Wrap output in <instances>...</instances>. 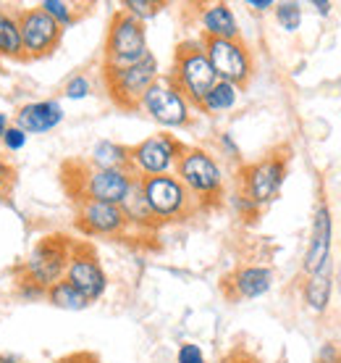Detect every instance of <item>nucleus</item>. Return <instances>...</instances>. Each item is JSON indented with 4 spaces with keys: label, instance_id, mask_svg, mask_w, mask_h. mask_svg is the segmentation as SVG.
I'll return each instance as SVG.
<instances>
[{
    "label": "nucleus",
    "instance_id": "f257e3e1",
    "mask_svg": "<svg viewBox=\"0 0 341 363\" xmlns=\"http://www.w3.org/2000/svg\"><path fill=\"white\" fill-rule=\"evenodd\" d=\"M176 177L187 187L192 200L197 203V208H207L221 203L226 192V172L221 161L210 153L207 147L189 145L184 147L179 164H176Z\"/></svg>",
    "mask_w": 341,
    "mask_h": 363
},
{
    "label": "nucleus",
    "instance_id": "f03ea898",
    "mask_svg": "<svg viewBox=\"0 0 341 363\" xmlns=\"http://www.w3.org/2000/svg\"><path fill=\"white\" fill-rule=\"evenodd\" d=\"M170 82L176 84L187 100L197 108L202 98L207 92L216 87L218 77L213 72V64L205 53V45L202 40H184L176 53H173V64H170V72L166 74Z\"/></svg>",
    "mask_w": 341,
    "mask_h": 363
},
{
    "label": "nucleus",
    "instance_id": "7ed1b4c3",
    "mask_svg": "<svg viewBox=\"0 0 341 363\" xmlns=\"http://www.w3.org/2000/svg\"><path fill=\"white\" fill-rule=\"evenodd\" d=\"M161 64L153 53H147L142 61L132 66H103V79L110 100L118 108L137 111L142 103L144 92L161 79Z\"/></svg>",
    "mask_w": 341,
    "mask_h": 363
},
{
    "label": "nucleus",
    "instance_id": "20e7f679",
    "mask_svg": "<svg viewBox=\"0 0 341 363\" xmlns=\"http://www.w3.org/2000/svg\"><path fill=\"white\" fill-rule=\"evenodd\" d=\"M150 53L147 29L142 21L129 16L126 11H116L108 24L105 45H103V66H132Z\"/></svg>",
    "mask_w": 341,
    "mask_h": 363
},
{
    "label": "nucleus",
    "instance_id": "39448f33",
    "mask_svg": "<svg viewBox=\"0 0 341 363\" xmlns=\"http://www.w3.org/2000/svg\"><path fill=\"white\" fill-rule=\"evenodd\" d=\"M289 174V158L284 153H270L260 161L244 164L239 169V192L258 206L265 208L281 195V187Z\"/></svg>",
    "mask_w": 341,
    "mask_h": 363
},
{
    "label": "nucleus",
    "instance_id": "423d86ee",
    "mask_svg": "<svg viewBox=\"0 0 341 363\" xmlns=\"http://www.w3.org/2000/svg\"><path fill=\"white\" fill-rule=\"evenodd\" d=\"M142 182V195L147 206L153 211L158 224H168V221H181V218L192 216L197 211V203L192 200L187 187L181 184L176 174H163V177H147Z\"/></svg>",
    "mask_w": 341,
    "mask_h": 363
},
{
    "label": "nucleus",
    "instance_id": "0eeeda50",
    "mask_svg": "<svg viewBox=\"0 0 341 363\" xmlns=\"http://www.w3.org/2000/svg\"><path fill=\"white\" fill-rule=\"evenodd\" d=\"M139 111H144V113L163 129H184L195 121V111L197 108H195L187 100V95L163 74L161 79L144 92L142 103H139Z\"/></svg>",
    "mask_w": 341,
    "mask_h": 363
},
{
    "label": "nucleus",
    "instance_id": "6e6552de",
    "mask_svg": "<svg viewBox=\"0 0 341 363\" xmlns=\"http://www.w3.org/2000/svg\"><path fill=\"white\" fill-rule=\"evenodd\" d=\"M184 147L187 145L173 135H163L161 132V135L144 137L142 143L129 147V172L134 174L137 179L173 174Z\"/></svg>",
    "mask_w": 341,
    "mask_h": 363
},
{
    "label": "nucleus",
    "instance_id": "1a4fd4ad",
    "mask_svg": "<svg viewBox=\"0 0 341 363\" xmlns=\"http://www.w3.org/2000/svg\"><path fill=\"white\" fill-rule=\"evenodd\" d=\"M74 247L76 245L63 235L42 237V240L29 250L27 261L21 266V274L47 290V287H53L55 281H61L63 277H66V269H69Z\"/></svg>",
    "mask_w": 341,
    "mask_h": 363
},
{
    "label": "nucleus",
    "instance_id": "9d476101",
    "mask_svg": "<svg viewBox=\"0 0 341 363\" xmlns=\"http://www.w3.org/2000/svg\"><path fill=\"white\" fill-rule=\"evenodd\" d=\"M202 45H205V53L221 82L244 87L252 79L255 58H252L250 45L244 43L242 37L239 40H202Z\"/></svg>",
    "mask_w": 341,
    "mask_h": 363
},
{
    "label": "nucleus",
    "instance_id": "9b49d317",
    "mask_svg": "<svg viewBox=\"0 0 341 363\" xmlns=\"http://www.w3.org/2000/svg\"><path fill=\"white\" fill-rule=\"evenodd\" d=\"M18 32H21V45H24V58H47L61 45L63 29L40 9L16 11Z\"/></svg>",
    "mask_w": 341,
    "mask_h": 363
},
{
    "label": "nucleus",
    "instance_id": "f8f14e48",
    "mask_svg": "<svg viewBox=\"0 0 341 363\" xmlns=\"http://www.w3.org/2000/svg\"><path fill=\"white\" fill-rule=\"evenodd\" d=\"M134 174L129 169H92L84 166V174L79 177L76 200H100V203H113L121 206L126 192L134 184Z\"/></svg>",
    "mask_w": 341,
    "mask_h": 363
},
{
    "label": "nucleus",
    "instance_id": "ddd939ff",
    "mask_svg": "<svg viewBox=\"0 0 341 363\" xmlns=\"http://www.w3.org/2000/svg\"><path fill=\"white\" fill-rule=\"evenodd\" d=\"M333 240H336L333 211L325 200H320L313 208V218H310V237H307L305 255H302V277L320 272L325 264H331Z\"/></svg>",
    "mask_w": 341,
    "mask_h": 363
},
{
    "label": "nucleus",
    "instance_id": "4468645a",
    "mask_svg": "<svg viewBox=\"0 0 341 363\" xmlns=\"http://www.w3.org/2000/svg\"><path fill=\"white\" fill-rule=\"evenodd\" d=\"M66 281H71L74 287L84 295V298L95 303L108 292V274L103 269V264L98 261V255L90 245H76L66 269Z\"/></svg>",
    "mask_w": 341,
    "mask_h": 363
},
{
    "label": "nucleus",
    "instance_id": "2eb2a0df",
    "mask_svg": "<svg viewBox=\"0 0 341 363\" xmlns=\"http://www.w3.org/2000/svg\"><path fill=\"white\" fill-rule=\"evenodd\" d=\"M76 227L90 237H121L129 224L121 206L100 200H76Z\"/></svg>",
    "mask_w": 341,
    "mask_h": 363
},
{
    "label": "nucleus",
    "instance_id": "dca6fc26",
    "mask_svg": "<svg viewBox=\"0 0 341 363\" xmlns=\"http://www.w3.org/2000/svg\"><path fill=\"white\" fill-rule=\"evenodd\" d=\"M336 264H339V261L333 258L331 264H325L320 272L307 274V277L299 279V300H302L305 311H310L313 316H323V313H328V308H331Z\"/></svg>",
    "mask_w": 341,
    "mask_h": 363
},
{
    "label": "nucleus",
    "instance_id": "f3484780",
    "mask_svg": "<svg viewBox=\"0 0 341 363\" xmlns=\"http://www.w3.org/2000/svg\"><path fill=\"white\" fill-rule=\"evenodd\" d=\"M66 111L58 100H35L16 111V127H21L27 135H47L63 124Z\"/></svg>",
    "mask_w": 341,
    "mask_h": 363
},
{
    "label": "nucleus",
    "instance_id": "a211bd4d",
    "mask_svg": "<svg viewBox=\"0 0 341 363\" xmlns=\"http://www.w3.org/2000/svg\"><path fill=\"white\" fill-rule=\"evenodd\" d=\"M202 40H239V21L229 3H205L197 11Z\"/></svg>",
    "mask_w": 341,
    "mask_h": 363
},
{
    "label": "nucleus",
    "instance_id": "6ab92c4d",
    "mask_svg": "<svg viewBox=\"0 0 341 363\" xmlns=\"http://www.w3.org/2000/svg\"><path fill=\"white\" fill-rule=\"evenodd\" d=\"M273 269L270 266H258V264H250V266H242V269H236V272L229 277V290H231L233 298H242V300H255V298H262V295H268L270 287H273Z\"/></svg>",
    "mask_w": 341,
    "mask_h": 363
},
{
    "label": "nucleus",
    "instance_id": "aec40b11",
    "mask_svg": "<svg viewBox=\"0 0 341 363\" xmlns=\"http://www.w3.org/2000/svg\"><path fill=\"white\" fill-rule=\"evenodd\" d=\"M121 211H124L129 229H139V232H142V229L158 227L153 211H150V206H147V200H144V195H142V182L139 179H134L132 190L126 192L124 203H121Z\"/></svg>",
    "mask_w": 341,
    "mask_h": 363
},
{
    "label": "nucleus",
    "instance_id": "412c9836",
    "mask_svg": "<svg viewBox=\"0 0 341 363\" xmlns=\"http://www.w3.org/2000/svg\"><path fill=\"white\" fill-rule=\"evenodd\" d=\"M87 166L92 169H129V145H121L113 140H100L92 145Z\"/></svg>",
    "mask_w": 341,
    "mask_h": 363
},
{
    "label": "nucleus",
    "instance_id": "4be33fe9",
    "mask_svg": "<svg viewBox=\"0 0 341 363\" xmlns=\"http://www.w3.org/2000/svg\"><path fill=\"white\" fill-rule=\"evenodd\" d=\"M239 95H242V87H236L231 82H221L218 79L216 87L207 92L202 103L197 106V111L207 113V116H221V113H229V111L239 103Z\"/></svg>",
    "mask_w": 341,
    "mask_h": 363
},
{
    "label": "nucleus",
    "instance_id": "5701e85b",
    "mask_svg": "<svg viewBox=\"0 0 341 363\" xmlns=\"http://www.w3.org/2000/svg\"><path fill=\"white\" fill-rule=\"evenodd\" d=\"M0 58H24L18 18L13 11L0 9Z\"/></svg>",
    "mask_w": 341,
    "mask_h": 363
},
{
    "label": "nucleus",
    "instance_id": "b1692460",
    "mask_svg": "<svg viewBox=\"0 0 341 363\" xmlns=\"http://www.w3.org/2000/svg\"><path fill=\"white\" fill-rule=\"evenodd\" d=\"M47 303L55 306V308L61 311H84L90 308V300L84 298L76 287H74L71 281H55L53 287H47Z\"/></svg>",
    "mask_w": 341,
    "mask_h": 363
},
{
    "label": "nucleus",
    "instance_id": "393cba45",
    "mask_svg": "<svg viewBox=\"0 0 341 363\" xmlns=\"http://www.w3.org/2000/svg\"><path fill=\"white\" fill-rule=\"evenodd\" d=\"M40 9L45 11L47 16L53 18L61 29L74 27L81 16L79 9H76V3H69V0H42V3H40Z\"/></svg>",
    "mask_w": 341,
    "mask_h": 363
},
{
    "label": "nucleus",
    "instance_id": "a878e982",
    "mask_svg": "<svg viewBox=\"0 0 341 363\" xmlns=\"http://www.w3.org/2000/svg\"><path fill=\"white\" fill-rule=\"evenodd\" d=\"M302 16H305V11H302V3H296V0H281V3H276V9H273L276 24H279L284 32H289V35L299 32Z\"/></svg>",
    "mask_w": 341,
    "mask_h": 363
},
{
    "label": "nucleus",
    "instance_id": "bb28decb",
    "mask_svg": "<svg viewBox=\"0 0 341 363\" xmlns=\"http://www.w3.org/2000/svg\"><path fill=\"white\" fill-rule=\"evenodd\" d=\"M121 11H126L129 16H134L137 21H147V18H155L163 11V3L158 0H124L121 3Z\"/></svg>",
    "mask_w": 341,
    "mask_h": 363
},
{
    "label": "nucleus",
    "instance_id": "cd10ccee",
    "mask_svg": "<svg viewBox=\"0 0 341 363\" xmlns=\"http://www.w3.org/2000/svg\"><path fill=\"white\" fill-rule=\"evenodd\" d=\"M90 95H92V79L87 74H74V77H69L66 84H63V98L84 100V98H90Z\"/></svg>",
    "mask_w": 341,
    "mask_h": 363
},
{
    "label": "nucleus",
    "instance_id": "c85d7f7f",
    "mask_svg": "<svg viewBox=\"0 0 341 363\" xmlns=\"http://www.w3.org/2000/svg\"><path fill=\"white\" fill-rule=\"evenodd\" d=\"M16 295L21 300H27V303H35V300H47L45 287H40L37 281L27 279L24 274H18V279H16Z\"/></svg>",
    "mask_w": 341,
    "mask_h": 363
},
{
    "label": "nucleus",
    "instance_id": "c756f323",
    "mask_svg": "<svg viewBox=\"0 0 341 363\" xmlns=\"http://www.w3.org/2000/svg\"><path fill=\"white\" fill-rule=\"evenodd\" d=\"M3 140V147L6 150H11V153H18V150H24V145H27V140H29V135L24 132L21 127H16V124H11L8 127V132L0 137Z\"/></svg>",
    "mask_w": 341,
    "mask_h": 363
},
{
    "label": "nucleus",
    "instance_id": "7c9ffc66",
    "mask_svg": "<svg viewBox=\"0 0 341 363\" xmlns=\"http://www.w3.org/2000/svg\"><path fill=\"white\" fill-rule=\"evenodd\" d=\"M229 200H231L233 211H236V213H239L242 218H255L258 213H260V208H258V206H255V203H252V200L247 198V195H242L239 190L233 192V195Z\"/></svg>",
    "mask_w": 341,
    "mask_h": 363
},
{
    "label": "nucleus",
    "instance_id": "2f4dec72",
    "mask_svg": "<svg viewBox=\"0 0 341 363\" xmlns=\"http://www.w3.org/2000/svg\"><path fill=\"white\" fill-rule=\"evenodd\" d=\"M176 363H205V353L195 342H181L176 350Z\"/></svg>",
    "mask_w": 341,
    "mask_h": 363
},
{
    "label": "nucleus",
    "instance_id": "473e14b6",
    "mask_svg": "<svg viewBox=\"0 0 341 363\" xmlns=\"http://www.w3.org/2000/svg\"><path fill=\"white\" fill-rule=\"evenodd\" d=\"M218 150H221L226 158H231V161H242V150H239V145L233 143V137L229 135V132H221V135H218Z\"/></svg>",
    "mask_w": 341,
    "mask_h": 363
},
{
    "label": "nucleus",
    "instance_id": "72a5a7b5",
    "mask_svg": "<svg viewBox=\"0 0 341 363\" xmlns=\"http://www.w3.org/2000/svg\"><path fill=\"white\" fill-rule=\"evenodd\" d=\"M318 363H341V347L336 342H323L318 350Z\"/></svg>",
    "mask_w": 341,
    "mask_h": 363
},
{
    "label": "nucleus",
    "instance_id": "f704fd0d",
    "mask_svg": "<svg viewBox=\"0 0 341 363\" xmlns=\"http://www.w3.org/2000/svg\"><path fill=\"white\" fill-rule=\"evenodd\" d=\"M11 182H13V169H11V164L6 158H0V195L8 190Z\"/></svg>",
    "mask_w": 341,
    "mask_h": 363
},
{
    "label": "nucleus",
    "instance_id": "c9c22d12",
    "mask_svg": "<svg viewBox=\"0 0 341 363\" xmlns=\"http://www.w3.org/2000/svg\"><path fill=\"white\" fill-rule=\"evenodd\" d=\"M310 9H313L318 16L328 18L333 13V3L331 0H310Z\"/></svg>",
    "mask_w": 341,
    "mask_h": 363
},
{
    "label": "nucleus",
    "instance_id": "e433bc0d",
    "mask_svg": "<svg viewBox=\"0 0 341 363\" xmlns=\"http://www.w3.org/2000/svg\"><path fill=\"white\" fill-rule=\"evenodd\" d=\"M247 9L258 11V13H268V11L276 9V3L273 0H247Z\"/></svg>",
    "mask_w": 341,
    "mask_h": 363
},
{
    "label": "nucleus",
    "instance_id": "4c0bfd02",
    "mask_svg": "<svg viewBox=\"0 0 341 363\" xmlns=\"http://www.w3.org/2000/svg\"><path fill=\"white\" fill-rule=\"evenodd\" d=\"M333 295L339 298L341 303V261L336 264V277H333Z\"/></svg>",
    "mask_w": 341,
    "mask_h": 363
},
{
    "label": "nucleus",
    "instance_id": "58836bf2",
    "mask_svg": "<svg viewBox=\"0 0 341 363\" xmlns=\"http://www.w3.org/2000/svg\"><path fill=\"white\" fill-rule=\"evenodd\" d=\"M63 363H95V358L92 355H74V358H69V361Z\"/></svg>",
    "mask_w": 341,
    "mask_h": 363
},
{
    "label": "nucleus",
    "instance_id": "ea45409f",
    "mask_svg": "<svg viewBox=\"0 0 341 363\" xmlns=\"http://www.w3.org/2000/svg\"><path fill=\"white\" fill-rule=\"evenodd\" d=\"M8 127H11V121H8V116L6 113H0V137L8 132Z\"/></svg>",
    "mask_w": 341,
    "mask_h": 363
},
{
    "label": "nucleus",
    "instance_id": "a19ab883",
    "mask_svg": "<svg viewBox=\"0 0 341 363\" xmlns=\"http://www.w3.org/2000/svg\"><path fill=\"white\" fill-rule=\"evenodd\" d=\"M339 245H341V235H339Z\"/></svg>",
    "mask_w": 341,
    "mask_h": 363
}]
</instances>
